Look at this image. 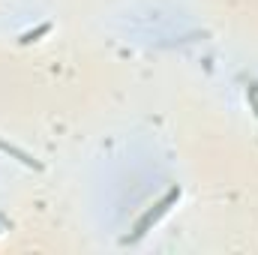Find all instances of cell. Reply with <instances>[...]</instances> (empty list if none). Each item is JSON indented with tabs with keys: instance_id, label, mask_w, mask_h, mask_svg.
I'll list each match as a JSON object with an SVG mask.
<instances>
[{
	"instance_id": "obj_1",
	"label": "cell",
	"mask_w": 258,
	"mask_h": 255,
	"mask_svg": "<svg viewBox=\"0 0 258 255\" xmlns=\"http://www.w3.org/2000/svg\"><path fill=\"white\" fill-rule=\"evenodd\" d=\"M180 195H183V189H180V186H171V189L165 192V195H162L156 204H150V207H147V210H144V213L135 219V225H132V234L126 237L129 243L141 240V237H144V234H147V231H150V228H153V225H156V222H159V219H162V216H165V213H168L174 204H177V201H180Z\"/></svg>"
},
{
	"instance_id": "obj_2",
	"label": "cell",
	"mask_w": 258,
	"mask_h": 255,
	"mask_svg": "<svg viewBox=\"0 0 258 255\" xmlns=\"http://www.w3.org/2000/svg\"><path fill=\"white\" fill-rule=\"evenodd\" d=\"M0 153H3V156H9V159H15V162H21L24 168L42 171V162H39V159H33L27 150H21L18 144H12V141H6V138H0Z\"/></svg>"
},
{
	"instance_id": "obj_3",
	"label": "cell",
	"mask_w": 258,
	"mask_h": 255,
	"mask_svg": "<svg viewBox=\"0 0 258 255\" xmlns=\"http://www.w3.org/2000/svg\"><path fill=\"white\" fill-rule=\"evenodd\" d=\"M45 33H51V21H42L39 27H33V30H24V33L18 36V45H30V42H39V36H45Z\"/></svg>"
},
{
	"instance_id": "obj_4",
	"label": "cell",
	"mask_w": 258,
	"mask_h": 255,
	"mask_svg": "<svg viewBox=\"0 0 258 255\" xmlns=\"http://www.w3.org/2000/svg\"><path fill=\"white\" fill-rule=\"evenodd\" d=\"M246 105H249V111L255 114V120H258V78L246 81Z\"/></svg>"
}]
</instances>
